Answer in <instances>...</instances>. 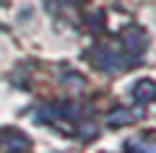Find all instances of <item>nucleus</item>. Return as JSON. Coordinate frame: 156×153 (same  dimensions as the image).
<instances>
[{"instance_id": "obj_1", "label": "nucleus", "mask_w": 156, "mask_h": 153, "mask_svg": "<svg viewBox=\"0 0 156 153\" xmlns=\"http://www.w3.org/2000/svg\"><path fill=\"white\" fill-rule=\"evenodd\" d=\"M133 96L138 99L140 104L148 101V99H154V96H156V83H154V81H138V86L133 88Z\"/></svg>"}, {"instance_id": "obj_2", "label": "nucleus", "mask_w": 156, "mask_h": 153, "mask_svg": "<svg viewBox=\"0 0 156 153\" xmlns=\"http://www.w3.org/2000/svg\"><path fill=\"white\" fill-rule=\"evenodd\" d=\"M112 122H115V125H122V122H130V112H117V114H112Z\"/></svg>"}]
</instances>
